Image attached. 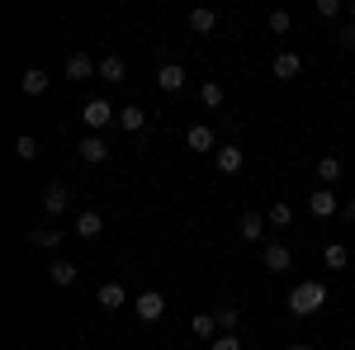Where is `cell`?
I'll use <instances>...</instances> for the list:
<instances>
[{
  "mask_svg": "<svg viewBox=\"0 0 355 350\" xmlns=\"http://www.w3.org/2000/svg\"><path fill=\"white\" fill-rule=\"evenodd\" d=\"M284 303H289V313H294V317H313V313L327 303V289H322L318 279H303V284H294V289H289V298H284Z\"/></svg>",
  "mask_w": 355,
  "mask_h": 350,
  "instance_id": "cell-1",
  "label": "cell"
},
{
  "mask_svg": "<svg viewBox=\"0 0 355 350\" xmlns=\"http://www.w3.org/2000/svg\"><path fill=\"white\" fill-rule=\"evenodd\" d=\"M81 123L90 128V133H105L110 123H119V109H114L110 100H90V105L81 109Z\"/></svg>",
  "mask_w": 355,
  "mask_h": 350,
  "instance_id": "cell-2",
  "label": "cell"
},
{
  "mask_svg": "<svg viewBox=\"0 0 355 350\" xmlns=\"http://www.w3.org/2000/svg\"><path fill=\"white\" fill-rule=\"evenodd\" d=\"M133 313H137V322H157L166 313V298L157 294V289H142V294L133 298Z\"/></svg>",
  "mask_w": 355,
  "mask_h": 350,
  "instance_id": "cell-3",
  "label": "cell"
},
{
  "mask_svg": "<svg viewBox=\"0 0 355 350\" xmlns=\"http://www.w3.org/2000/svg\"><path fill=\"white\" fill-rule=\"evenodd\" d=\"M308 213H313V218H336V213H341L336 189H313V194H308Z\"/></svg>",
  "mask_w": 355,
  "mask_h": 350,
  "instance_id": "cell-4",
  "label": "cell"
},
{
  "mask_svg": "<svg viewBox=\"0 0 355 350\" xmlns=\"http://www.w3.org/2000/svg\"><path fill=\"white\" fill-rule=\"evenodd\" d=\"M76 152H81V161H85V166H105V161H110V142H105L100 133H85Z\"/></svg>",
  "mask_w": 355,
  "mask_h": 350,
  "instance_id": "cell-5",
  "label": "cell"
},
{
  "mask_svg": "<svg viewBox=\"0 0 355 350\" xmlns=\"http://www.w3.org/2000/svg\"><path fill=\"white\" fill-rule=\"evenodd\" d=\"M261 265L270 270V274H284V270L294 265V251H289L284 242H270L266 251H261Z\"/></svg>",
  "mask_w": 355,
  "mask_h": 350,
  "instance_id": "cell-6",
  "label": "cell"
},
{
  "mask_svg": "<svg viewBox=\"0 0 355 350\" xmlns=\"http://www.w3.org/2000/svg\"><path fill=\"white\" fill-rule=\"evenodd\" d=\"M67 204H71V189L62 185V180H53V185L43 189V209H48V218H62Z\"/></svg>",
  "mask_w": 355,
  "mask_h": 350,
  "instance_id": "cell-7",
  "label": "cell"
},
{
  "mask_svg": "<svg viewBox=\"0 0 355 350\" xmlns=\"http://www.w3.org/2000/svg\"><path fill=\"white\" fill-rule=\"evenodd\" d=\"M90 76H100V62H90L85 53L67 57V81H90Z\"/></svg>",
  "mask_w": 355,
  "mask_h": 350,
  "instance_id": "cell-8",
  "label": "cell"
},
{
  "mask_svg": "<svg viewBox=\"0 0 355 350\" xmlns=\"http://www.w3.org/2000/svg\"><path fill=\"white\" fill-rule=\"evenodd\" d=\"M95 303H100L105 313H114V308H123V303H128V294H123V284H119V279H105V284H100V294H95Z\"/></svg>",
  "mask_w": 355,
  "mask_h": 350,
  "instance_id": "cell-9",
  "label": "cell"
},
{
  "mask_svg": "<svg viewBox=\"0 0 355 350\" xmlns=\"http://www.w3.org/2000/svg\"><path fill=\"white\" fill-rule=\"evenodd\" d=\"M71 232H76V237H81V242H95V237H100V232H105V218L95 213V209H85V213L76 218V227H71Z\"/></svg>",
  "mask_w": 355,
  "mask_h": 350,
  "instance_id": "cell-10",
  "label": "cell"
},
{
  "mask_svg": "<svg viewBox=\"0 0 355 350\" xmlns=\"http://www.w3.org/2000/svg\"><path fill=\"white\" fill-rule=\"evenodd\" d=\"M185 81H190V76H185V67H175V62H166L162 71H157V85H162L166 95H175V90H185Z\"/></svg>",
  "mask_w": 355,
  "mask_h": 350,
  "instance_id": "cell-11",
  "label": "cell"
},
{
  "mask_svg": "<svg viewBox=\"0 0 355 350\" xmlns=\"http://www.w3.org/2000/svg\"><path fill=\"white\" fill-rule=\"evenodd\" d=\"M185 147H190V152H214V147H218V137H214L209 123H194L190 133H185Z\"/></svg>",
  "mask_w": 355,
  "mask_h": 350,
  "instance_id": "cell-12",
  "label": "cell"
},
{
  "mask_svg": "<svg viewBox=\"0 0 355 350\" xmlns=\"http://www.w3.org/2000/svg\"><path fill=\"white\" fill-rule=\"evenodd\" d=\"M266 227H270V222H266V213H242L237 237H242V242H261V237H266Z\"/></svg>",
  "mask_w": 355,
  "mask_h": 350,
  "instance_id": "cell-13",
  "label": "cell"
},
{
  "mask_svg": "<svg viewBox=\"0 0 355 350\" xmlns=\"http://www.w3.org/2000/svg\"><path fill=\"white\" fill-rule=\"evenodd\" d=\"M270 71H275V81H294V76L303 71V57H299V53H279Z\"/></svg>",
  "mask_w": 355,
  "mask_h": 350,
  "instance_id": "cell-14",
  "label": "cell"
},
{
  "mask_svg": "<svg viewBox=\"0 0 355 350\" xmlns=\"http://www.w3.org/2000/svg\"><path fill=\"white\" fill-rule=\"evenodd\" d=\"M100 81H110V85L128 81V67H123V57H114V53L100 57Z\"/></svg>",
  "mask_w": 355,
  "mask_h": 350,
  "instance_id": "cell-15",
  "label": "cell"
},
{
  "mask_svg": "<svg viewBox=\"0 0 355 350\" xmlns=\"http://www.w3.org/2000/svg\"><path fill=\"white\" fill-rule=\"evenodd\" d=\"M242 166H246L242 147H232V142H227V147H218V175H237Z\"/></svg>",
  "mask_w": 355,
  "mask_h": 350,
  "instance_id": "cell-16",
  "label": "cell"
},
{
  "mask_svg": "<svg viewBox=\"0 0 355 350\" xmlns=\"http://www.w3.org/2000/svg\"><path fill=\"white\" fill-rule=\"evenodd\" d=\"M62 237H67L62 227H28V246H38V251H53Z\"/></svg>",
  "mask_w": 355,
  "mask_h": 350,
  "instance_id": "cell-17",
  "label": "cell"
},
{
  "mask_svg": "<svg viewBox=\"0 0 355 350\" xmlns=\"http://www.w3.org/2000/svg\"><path fill=\"white\" fill-rule=\"evenodd\" d=\"M76 274H81V270L71 265V261H53V265H48V279H53L57 289H71V284H76Z\"/></svg>",
  "mask_w": 355,
  "mask_h": 350,
  "instance_id": "cell-18",
  "label": "cell"
},
{
  "mask_svg": "<svg viewBox=\"0 0 355 350\" xmlns=\"http://www.w3.org/2000/svg\"><path fill=\"white\" fill-rule=\"evenodd\" d=\"M119 128H123V133H142V128H147V114H142V105L119 109Z\"/></svg>",
  "mask_w": 355,
  "mask_h": 350,
  "instance_id": "cell-19",
  "label": "cell"
},
{
  "mask_svg": "<svg viewBox=\"0 0 355 350\" xmlns=\"http://www.w3.org/2000/svg\"><path fill=\"white\" fill-rule=\"evenodd\" d=\"M190 28L194 33H214V28H218V10H209V5L190 10Z\"/></svg>",
  "mask_w": 355,
  "mask_h": 350,
  "instance_id": "cell-20",
  "label": "cell"
},
{
  "mask_svg": "<svg viewBox=\"0 0 355 350\" xmlns=\"http://www.w3.org/2000/svg\"><path fill=\"white\" fill-rule=\"evenodd\" d=\"M19 90H24V95H43V90H48V71L28 67L24 76H19Z\"/></svg>",
  "mask_w": 355,
  "mask_h": 350,
  "instance_id": "cell-21",
  "label": "cell"
},
{
  "mask_svg": "<svg viewBox=\"0 0 355 350\" xmlns=\"http://www.w3.org/2000/svg\"><path fill=\"white\" fill-rule=\"evenodd\" d=\"M322 261H327L331 270H346V265H351V246H346V242H327Z\"/></svg>",
  "mask_w": 355,
  "mask_h": 350,
  "instance_id": "cell-22",
  "label": "cell"
},
{
  "mask_svg": "<svg viewBox=\"0 0 355 350\" xmlns=\"http://www.w3.org/2000/svg\"><path fill=\"white\" fill-rule=\"evenodd\" d=\"M214 317H218V331H237L242 308H237V303H218V313H214Z\"/></svg>",
  "mask_w": 355,
  "mask_h": 350,
  "instance_id": "cell-23",
  "label": "cell"
},
{
  "mask_svg": "<svg viewBox=\"0 0 355 350\" xmlns=\"http://www.w3.org/2000/svg\"><path fill=\"white\" fill-rule=\"evenodd\" d=\"M318 175H322L327 185H336V180L346 175V161H341V157H322V161H318Z\"/></svg>",
  "mask_w": 355,
  "mask_h": 350,
  "instance_id": "cell-24",
  "label": "cell"
},
{
  "mask_svg": "<svg viewBox=\"0 0 355 350\" xmlns=\"http://www.w3.org/2000/svg\"><path fill=\"white\" fill-rule=\"evenodd\" d=\"M190 326H194V336H209V341H214V336H223V331H218V317H214V313H199Z\"/></svg>",
  "mask_w": 355,
  "mask_h": 350,
  "instance_id": "cell-25",
  "label": "cell"
},
{
  "mask_svg": "<svg viewBox=\"0 0 355 350\" xmlns=\"http://www.w3.org/2000/svg\"><path fill=\"white\" fill-rule=\"evenodd\" d=\"M199 100H204V105H209V109H218L223 100H227V90H223L218 81H204V85H199Z\"/></svg>",
  "mask_w": 355,
  "mask_h": 350,
  "instance_id": "cell-26",
  "label": "cell"
},
{
  "mask_svg": "<svg viewBox=\"0 0 355 350\" xmlns=\"http://www.w3.org/2000/svg\"><path fill=\"white\" fill-rule=\"evenodd\" d=\"M266 222H270V227H289V222H294V209H289V204H270Z\"/></svg>",
  "mask_w": 355,
  "mask_h": 350,
  "instance_id": "cell-27",
  "label": "cell"
},
{
  "mask_svg": "<svg viewBox=\"0 0 355 350\" xmlns=\"http://www.w3.org/2000/svg\"><path fill=\"white\" fill-rule=\"evenodd\" d=\"M15 157H19V161H33V157H38V142H33L28 133H19L15 137Z\"/></svg>",
  "mask_w": 355,
  "mask_h": 350,
  "instance_id": "cell-28",
  "label": "cell"
},
{
  "mask_svg": "<svg viewBox=\"0 0 355 350\" xmlns=\"http://www.w3.org/2000/svg\"><path fill=\"white\" fill-rule=\"evenodd\" d=\"M294 28V15L289 10H270V33H289Z\"/></svg>",
  "mask_w": 355,
  "mask_h": 350,
  "instance_id": "cell-29",
  "label": "cell"
},
{
  "mask_svg": "<svg viewBox=\"0 0 355 350\" xmlns=\"http://www.w3.org/2000/svg\"><path fill=\"white\" fill-rule=\"evenodd\" d=\"M209 350H242V341H237V331H223V336L209 341Z\"/></svg>",
  "mask_w": 355,
  "mask_h": 350,
  "instance_id": "cell-30",
  "label": "cell"
},
{
  "mask_svg": "<svg viewBox=\"0 0 355 350\" xmlns=\"http://www.w3.org/2000/svg\"><path fill=\"white\" fill-rule=\"evenodd\" d=\"M318 15H322V19H341L346 5H341V0H318Z\"/></svg>",
  "mask_w": 355,
  "mask_h": 350,
  "instance_id": "cell-31",
  "label": "cell"
},
{
  "mask_svg": "<svg viewBox=\"0 0 355 350\" xmlns=\"http://www.w3.org/2000/svg\"><path fill=\"white\" fill-rule=\"evenodd\" d=\"M336 43H341V48H355V24L341 28V33H336Z\"/></svg>",
  "mask_w": 355,
  "mask_h": 350,
  "instance_id": "cell-32",
  "label": "cell"
},
{
  "mask_svg": "<svg viewBox=\"0 0 355 350\" xmlns=\"http://www.w3.org/2000/svg\"><path fill=\"white\" fill-rule=\"evenodd\" d=\"M341 213H346V218H351V222H355V199H351V204H346V209H341Z\"/></svg>",
  "mask_w": 355,
  "mask_h": 350,
  "instance_id": "cell-33",
  "label": "cell"
},
{
  "mask_svg": "<svg viewBox=\"0 0 355 350\" xmlns=\"http://www.w3.org/2000/svg\"><path fill=\"white\" fill-rule=\"evenodd\" d=\"M284 350H313V346H303V341H294V346H284Z\"/></svg>",
  "mask_w": 355,
  "mask_h": 350,
  "instance_id": "cell-34",
  "label": "cell"
},
{
  "mask_svg": "<svg viewBox=\"0 0 355 350\" xmlns=\"http://www.w3.org/2000/svg\"><path fill=\"white\" fill-rule=\"evenodd\" d=\"M346 15H351V24H355V5H351V10H346Z\"/></svg>",
  "mask_w": 355,
  "mask_h": 350,
  "instance_id": "cell-35",
  "label": "cell"
},
{
  "mask_svg": "<svg viewBox=\"0 0 355 350\" xmlns=\"http://www.w3.org/2000/svg\"><path fill=\"white\" fill-rule=\"evenodd\" d=\"M351 251H355V246H351Z\"/></svg>",
  "mask_w": 355,
  "mask_h": 350,
  "instance_id": "cell-36",
  "label": "cell"
}]
</instances>
